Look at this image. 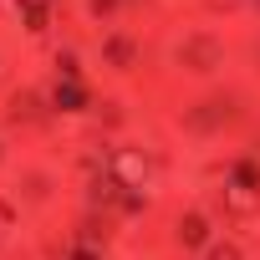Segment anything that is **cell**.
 Listing matches in <instances>:
<instances>
[{
	"mask_svg": "<svg viewBox=\"0 0 260 260\" xmlns=\"http://www.w3.org/2000/svg\"><path fill=\"white\" fill-rule=\"evenodd\" d=\"M179 240H184V245H204V240H209V235H204V219H199V214H184Z\"/></svg>",
	"mask_w": 260,
	"mask_h": 260,
	"instance_id": "2",
	"label": "cell"
},
{
	"mask_svg": "<svg viewBox=\"0 0 260 260\" xmlns=\"http://www.w3.org/2000/svg\"><path fill=\"white\" fill-rule=\"evenodd\" d=\"M204 260H245V255H240V245L219 240V245H209V255H204Z\"/></svg>",
	"mask_w": 260,
	"mask_h": 260,
	"instance_id": "3",
	"label": "cell"
},
{
	"mask_svg": "<svg viewBox=\"0 0 260 260\" xmlns=\"http://www.w3.org/2000/svg\"><path fill=\"white\" fill-rule=\"evenodd\" d=\"M112 179H117L122 189H138V184H148V158H143V153H133V148H122V153L112 158Z\"/></svg>",
	"mask_w": 260,
	"mask_h": 260,
	"instance_id": "1",
	"label": "cell"
}]
</instances>
